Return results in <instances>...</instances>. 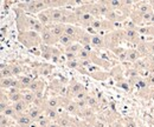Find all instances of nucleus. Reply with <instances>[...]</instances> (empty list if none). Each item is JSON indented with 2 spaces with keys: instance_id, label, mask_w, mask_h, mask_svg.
Segmentation results:
<instances>
[{
  "instance_id": "nucleus-24",
  "label": "nucleus",
  "mask_w": 154,
  "mask_h": 127,
  "mask_svg": "<svg viewBox=\"0 0 154 127\" xmlns=\"http://www.w3.org/2000/svg\"><path fill=\"white\" fill-rule=\"evenodd\" d=\"M43 111H44V113H45V115L51 120V121H57L58 118H59V113H58V111H56V109L54 108H50V107H44L43 108Z\"/></svg>"
},
{
  "instance_id": "nucleus-44",
  "label": "nucleus",
  "mask_w": 154,
  "mask_h": 127,
  "mask_svg": "<svg viewBox=\"0 0 154 127\" xmlns=\"http://www.w3.org/2000/svg\"><path fill=\"white\" fill-rule=\"evenodd\" d=\"M38 127H39V126H38Z\"/></svg>"
},
{
  "instance_id": "nucleus-23",
  "label": "nucleus",
  "mask_w": 154,
  "mask_h": 127,
  "mask_svg": "<svg viewBox=\"0 0 154 127\" xmlns=\"http://www.w3.org/2000/svg\"><path fill=\"white\" fill-rule=\"evenodd\" d=\"M10 67H11V71L13 73V76H14V78H16V76L18 78L20 75H23L24 72H25L24 66L18 64V62H11V64H10Z\"/></svg>"
},
{
  "instance_id": "nucleus-12",
  "label": "nucleus",
  "mask_w": 154,
  "mask_h": 127,
  "mask_svg": "<svg viewBox=\"0 0 154 127\" xmlns=\"http://www.w3.org/2000/svg\"><path fill=\"white\" fill-rule=\"evenodd\" d=\"M91 47L94 48H106V39L103 34L93 33L91 36Z\"/></svg>"
},
{
  "instance_id": "nucleus-18",
  "label": "nucleus",
  "mask_w": 154,
  "mask_h": 127,
  "mask_svg": "<svg viewBox=\"0 0 154 127\" xmlns=\"http://www.w3.org/2000/svg\"><path fill=\"white\" fill-rule=\"evenodd\" d=\"M36 73L39 75H50L54 71V65L49 64H36Z\"/></svg>"
},
{
  "instance_id": "nucleus-3",
  "label": "nucleus",
  "mask_w": 154,
  "mask_h": 127,
  "mask_svg": "<svg viewBox=\"0 0 154 127\" xmlns=\"http://www.w3.org/2000/svg\"><path fill=\"white\" fill-rule=\"evenodd\" d=\"M89 30H93V33H98V34L109 33V32L116 30V22H113L106 18L96 19L95 22L93 24L91 28H89ZM89 30H87V31H89Z\"/></svg>"
},
{
  "instance_id": "nucleus-41",
  "label": "nucleus",
  "mask_w": 154,
  "mask_h": 127,
  "mask_svg": "<svg viewBox=\"0 0 154 127\" xmlns=\"http://www.w3.org/2000/svg\"><path fill=\"white\" fill-rule=\"evenodd\" d=\"M112 127H123V126H122V124H121V123H119V121H115V123H113Z\"/></svg>"
},
{
  "instance_id": "nucleus-11",
  "label": "nucleus",
  "mask_w": 154,
  "mask_h": 127,
  "mask_svg": "<svg viewBox=\"0 0 154 127\" xmlns=\"http://www.w3.org/2000/svg\"><path fill=\"white\" fill-rule=\"evenodd\" d=\"M45 81L44 80H40V79H33V81L31 82V85L29 86V91L33 92L36 94H39V93H43L44 90H45Z\"/></svg>"
},
{
  "instance_id": "nucleus-5",
  "label": "nucleus",
  "mask_w": 154,
  "mask_h": 127,
  "mask_svg": "<svg viewBox=\"0 0 154 127\" xmlns=\"http://www.w3.org/2000/svg\"><path fill=\"white\" fill-rule=\"evenodd\" d=\"M74 11H75L76 17H77V26H79V27H82V28H84V30L91 28V26H93V24L95 22L96 19L94 18L91 14L78 10L77 6L74 8Z\"/></svg>"
},
{
  "instance_id": "nucleus-28",
  "label": "nucleus",
  "mask_w": 154,
  "mask_h": 127,
  "mask_svg": "<svg viewBox=\"0 0 154 127\" xmlns=\"http://www.w3.org/2000/svg\"><path fill=\"white\" fill-rule=\"evenodd\" d=\"M87 106L88 107H90L91 109H97L98 108V105H100V101H98V99H97L95 95H93V94H90L89 93V95L87 97Z\"/></svg>"
},
{
  "instance_id": "nucleus-9",
  "label": "nucleus",
  "mask_w": 154,
  "mask_h": 127,
  "mask_svg": "<svg viewBox=\"0 0 154 127\" xmlns=\"http://www.w3.org/2000/svg\"><path fill=\"white\" fill-rule=\"evenodd\" d=\"M88 74L91 76V78H94V79H96V80H107L109 76H110V72H106V71H103V70H101L100 67H97V66H91V67H89L88 68Z\"/></svg>"
},
{
  "instance_id": "nucleus-39",
  "label": "nucleus",
  "mask_w": 154,
  "mask_h": 127,
  "mask_svg": "<svg viewBox=\"0 0 154 127\" xmlns=\"http://www.w3.org/2000/svg\"><path fill=\"white\" fill-rule=\"evenodd\" d=\"M146 79V81H147V84L149 85V86H154V74H149L147 78H145Z\"/></svg>"
},
{
  "instance_id": "nucleus-2",
  "label": "nucleus",
  "mask_w": 154,
  "mask_h": 127,
  "mask_svg": "<svg viewBox=\"0 0 154 127\" xmlns=\"http://www.w3.org/2000/svg\"><path fill=\"white\" fill-rule=\"evenodd\" d=\"M153 7L151 5V2H146V1H142V2H139V4H135L133 10H132V13L129 16V20L136 25L137 27H141L142 26V20L145 18L146 14L153 12Z\"/></svg>"
},
{
  "instance_id": "nucleus-19",
  "label": "nucleus",
  "mask_w": 154,
  "mask_h": 127,
  "mask_svg": "<svg viewBox=\"0 0 154 127\" xmlns=\"http://www.w3.org/2000/svg\"><path fill=\"white\" fill-rule=\"evenodd\" d=\"M54 47L55 46H46V45H42L40 48V56L44 58L48 61L52 60V54H54Z\"/></svg>"
},
{
  "instance_id": "nucleus-15",
  "label": "nucleus",
  "mask_w": 154,
  "mask_h": 127,
  "mask_svg": "<svg viewBox=\"0 0 154 127\" xmlns=\"http://www.w3.org/2000/svg\"><path fill=\"white\" fill-rule=\"evenodd\" d=\"M36 17H37V19H38L39 21H40L45 27H48V26H50V25L54 24V22H52V19H51L50 10H46V11L40 12V13H38Z\"/></svg>"
},
{
  "instance_id": "nucleus-8",
  "label": "nucleus",
  "mask_w": 154,
  "mask_h": 127,
  "mask_svg": "<svg viewBox=\"0 0 154 127\" xmlns=\"http://www.w3.org/2000/svg\"><path fill=\"white\" fill-rule=\"evenodd\" d=\"M84 32H85V30L77 25H65V34L70 36L76 42L79 41L81 36H83Z\"/></svg>"
},
{
  "instance_id": "nucleus-1",
  "label": "nucleus",
  "mask_w": 154,
  "mask_h": 127,
  "mask_svg": "<svg viewBox=\"0 0 154 127\" xmlns=\"http://www.w3.org/2000/svg\"><path fill=\"white\" fill-rule=\"evenodd\" d=\"M17 39L25 48H27V51L32 50V48H39L43 45L40 34L35 32V31L18 32Z\"/></svg>"
},
{
  "instance_id": "nucleus-16",
  "label": "nucleus",
  "mask_w": 154,
  "mask_h": 127,
  "mask_svg": "<svg viewBox=\"0 0 154 127\" xmlns=\"http://www.w3.org/2000/svg\"><path fill=\"white\" fill-rule=\"evenodd\" d=\"M16 123H17V125L19 127H31V125H32L35 121L29 117L27 113H23V114H19V115H18Z\"/></svg>"
},
{
  "instance_id": "nucleus-34",
  "label": "nucleus",
  "mask_w": 154,
  "mask_h": 127,
  "mask_svg": "<svg viewBox=\"0 0 154 127\" xmlns=\"http://www.w3.org/2000/svg\"><path fill=\"white\" fill-rule=\"evenodd\" d=\"M35 123H37L38 124L39 127H48L50 124H51V120L45 115V113H43L40 117H39L38 119L35 121Z\"/></svg>"
},
{
  "instance_id": "nucleus-29",
  "label": "nucleus",
  "mask_w": 154,
  "mask_h": 127,
  "mask_svg": "<svg viewBox=\"0 0 154 127\" xmlns=\"http://www.w3.org/2000/svg\"><path fill=\"white\" fill-rule=\"evenodd\" d=\"M74 42H76L70 36H68V34H63V36L59 38V41H58V45H60V46H63L64 48L65 47H68V46H70V45H72Z\"/></svg>"
},
{
  "instance_id": "nucleus-35",
  "label": "nucleus",
  "mask_w": 154,
  "mask_h": 127,
  "mask_svg": "<svg viewBox=\"0 0 154 127\" xmlns=\"http://www.w3.org/2000/svg\"><path fill=\"white\" fill-rule=\"evenodd\" d=\"M7 95H8V100L11 104H16V102L23 100V91L17 92V93H11V94L7 93Z\"/></svg>"
},
{
  "instance_id": "nucleus-6",
  "label": "nucleus",
  "mask_w": 154,
  "mask_h": 127,
  "mask_svg": "<svg viewBox=\"0 0 154 127\" xmlns=\"http://www.w3.org/2000/svg\"><path fill=\"white\" fill-rule=\"evenodd\" d=\"M30 14H26L25 12L16 8V26L18 32H25V31H31V25H30Z\"/></svg>"
},
{
  "instance_id": "nucleus-17",
  "label": "nucleus",
  "mask_w": 154,
  "mask_h": 127,
  "mask_svg": "<svg viewBox=\"0 0 154 127\" xmlns=\"http://www.w3.org/2000/svg\"><path fill=\"white\" fill-rule=\"evenodd\" d=\"M142 58V55L140 54V52L135 48V47H131L128 48V53H127V62H129L131 65H134L136 61H139Z\"/></svg>"
},
{
  "instance_id": "nucleus-4",
  "label": "nucleus",
  "mask_w": 154,
  "mask_h": 127,
  "mask_svg": "<svg viewBox=\"0 0 154 127\" xmlns=\"http://www.w3.org/2000/svg\"><path fill=\"white\" fill-rule=\"evenodd\" d=\"M104 39H106V48H108L109 51L115 48V47H119L120 44L122 41H125L123 39V28H116L114 31L107 33L104 36Z\"/></svg>"
},
{
  "instance_id": "nucleus-25",
  "label": "nucleus",
  "mask_w": 154,
  "mask_h": 127,
  "mask_svg": "<svg viewBox=\"0 0 154 127\" xmlns=\"http://www.w3.org/2000/svg\"><path fill=\"white\" fill-rule=\"evenodd\" d=\"M12 106L14 107L16 112H17L18 114L26 113V112H27V109L30 108V105H29V104H26L24 100H21V101H18V102H16V104H12Z\"/></svg>"
},
{
  "instance_id": "nucleus-33",
  "label": "nucleus",
  "mask_w": 154,
  "mask_h": 127,
  "mask_svg": "<svg viewBox=\"0 0 154 127\" xmlns=\"http://www.w3.org/2000/svg\"><path fill=\"white\" fill-rule=\"evenodd\" d=\"M13 80H14V78H5V79H1V78H0V86H1V90H4V91L10 90V88L12 87Z\"/></svg>"
},
{
  "instance_id": "nucleus-38",
  "label": "nucleus",
  "mask_w": 154,
  "mask_h": 127,
  "mask_svg": "<svg viewBox=\"0 0 154 127\" xmlns=\"http://www.w3.org/2000/svg\"><path fill=\"white\" fill-rule=\"evenodd\" d=\"M123 125H125V127H137V125H136V123L134 121L133 118H126Z\"/></svg>"
},
{
  "instance_id": "nucleus-20",
  "label": "nucleus",
  "mask_w": 154,
  "mask_h": 127,
  "mask_svg": "<svg viewBox=\"0 0 154 127\" xmlns=\"http://www.w3.org/2000/svg\"><path fill=\"white\" fill-rule=\"evenodd\" d=\"M64 111H65L68 114H70V115H78L81 109L77 106L76 101L70 99V100L66 102V105H65V107H64Z\"/></svg>"
},
{
  "instance_id": "nucleus-43",
  "label": "nucleus",
  "mask_w": 154,
  "mask_h": 127,
  "mask_svg": "<svg viewBox=\"0 0 154 127\" xmlns=\"http://www.w3.org/2000/svg\"><path fill=\"white\" fill-rule=\"evenodd\" d=\"M151 2V5H152V7H153V10H154V1H149ZM154 24V12H153V18H152V21H151V24L149 25H153Z\"/></svg>"
},
{
  "instance_id": "nucleus-36",
  "label": "nucleus",
  "mask_w": 154,
  "mask_h": 127,
  "mask_svg": "<svg viewBox=\"0 0 154 127\" xmlns=\"http://www.w3.org/2000/svg\"><path fill=\"white\" fill-rule=\"evenodd\" d=\"M116 85H117L120 88H122V90H125V91H127V92H131V90H132V86H131V84L128 82V80L120 81V82H117Z\"/></svg>"
},
{
  "instance_id": "nucleus-10",
  "label": "nucleus",
  "mask_w": 154,
  "mask_h": 127,
  "mask_svg": "<svg viewBox=\"0 0 154 127\" xmlns=\"http://www.w3.org/2000/svg\"><path fill=\"white\" fill-rule=\"evenodd\" d=\"M40 36H42L43 45H46V46H57L58 45L59 39L54 36L46 27H45V30L40 33Z\"/></svg>"
},
{
  "instance_id": "nucleus-27",
  "label": "nucleus",
  "mask_w": 154,
  "mask_h": 127,
  "mask_svg": "<svg viewBox=\"0 0 154 127\" xmlns=\"http://www.w3.org/2000/svg\"><path fill=\"white\" fill-rule=\"evenodd\" d=\"M91 55H93V52H91V51H89V50H87V48L83 47V48L78 52L77 59H78L79 61H88V60L91 59Z\"/></svg>"
},
{
  "instance_id": "nucleus-31",
  "label": "nucleus",
  "mask_w": 154,
  "mask_h": 127,
  "mask_svg": "<svg viewBox=\"0 0 154 127\" xmlns=\"http://www.w3.org/2000/svg\"><path fill=\"white\" fill-rule=\"evenodd\" d=\"M1 114L6 115L7 118H10V119H12V120H14V121L17 120V118H18V115H19V114L16 112V109H14V107H13L12 105H10V106L5 109V111H4Z\"/></svg>"
},
{
  "instance_id": "nucleus-37",
  "label": "nucleus",
  "mask_w": 154,
  "mask_h": 127,
  "mask_svg": "<svg viewBox=\"0 0 154 127\" xmlns=\"http://www.w3.org/2000/svg\"><path fill=\"white\" fill-rule=\"evenodd\" d=\"M11 126V119L7 118L6 115L1 114L0 117V127H10Z\"/></svg>"
},
{
  "instance_id": "nucleus-13",
  "label": "nucleus",
  "mask_w": 154,
  "mask_h": 127,
  "mask_svg": "<svg viewBox=\"0 0 154 127\" xmlns=\"http://www.w3.org/2000/svg\"><path fill=\"white\" fill-rule=\"evenodd\" d=\"M110 52L115 55L120 62H127V53H128V48L122 47V46H119V47H115V48L110 50Z\"/></svg>"
},
{
  "instance_id": "nucleus-40",
  "label": "nucleus",
  "mask_w": 154,
  "mask_h": 127,
  "mask_svg": "<svg viewBox=\"0 0 154 127\" xmlns=\"http://www.w3.org/2000/svg\"><path fill=\"white\" fill-rule=\"evenodd\" d=\"M147 60H148V62L151 64V65H154V53L153 54H149L147 58H146Z\"/></svg>"
},
{
  "instance_id": "nucleus-42",
  "label": "nucleus",
  "mask_w": 154,
  "mask_h": 127,
  "mask_svg": "<svg viewBox=\"0 0 154 127\" xmlns=\"http://www.w3.org/2000/svg\"><path fill=\"white\" fill-rule=\"evenodd\" d=\"M48 127H60V126L58 125L56 121H51V124H50V125H49Z\"/></svg>"
},
{
  "instance_id": "nucleus-26",
  "label": "nucleus",
  "mask_w": 154,
  "mask_h": 127,
  "mask_svg": "<svg viewBox=\"0 0 154 127\" xmlns=\"http://www.w3.org/2000/svg\"><path fill=\"white\" fill-rule=\"evenodd\" d=\"M23 100H24L26 104H29V105L33 104L35 100H36V93L29 91V90H24V91H23Z\"/></svg>"
},
{
  "instance_id": "nucleus-32",
  "label": "nucleus",
  "mask_w": 154,
  "mask_h": 127,
  "mask_svg": "<svg viewBox=\"0 0 154 127\" xmlns=\"http://www.w3.org/2000/svg\"><path fill=\"white\" fill-rule=\"evenodd\" d=\"M82 48H83V46H82L79 42H74L72 45H70V46H68V47L63 48V51H64V52H70V53L78 54V52H79Z\"/></svg>"
},
{
  "instance_id": "nucleus-14",
  "label": "nucleus",
  "mask_w": 154,
  "mask_h": 127,
  "mask_svg": "<svg viewBox=\"0 0 154 127\" xmlns=\"http://www.w3.org/2000/svg\"><path fill=\"white\" fill-rule=\"evenodd\" d=\"M46 28L58 39L65 33V25L64 24H52V25L48 26Z\"/></svg>"
},
{
  "instance_id": "nucleus-7",
  "label": "nucleus",
  "mask_w": 154,
  "mask_h": 127,
  "mask_svg": "<svg viewBox=\"0 0 154 127\" xmlns=\"http://www.w3.org/2000/svg\"><path fill=\"white\" fill-rule=\"evenodd\" d=\"M85 91V87L82 82L77 81L76 79L70 80L69 85H68V98H70L71 100H74V98L76 97L78 93Z\"/></svg>"
},
{
  "instance_id": "nucleus-30",
  "label": "nucleus",
  "mask_w": 154,
  "mask_h": 127,
  "mask_svg": "<svg viewBox=\"0 0 154 127\" xmlns=\"http://www.w3.org/2000/svg\"><path fill=\"white\" fill-rule=\"evenodd\" d=\"M0 74H1V79H5V78H14V76H13V73L11 71L10 64H6V65L2 64V65H1Z\"/></svg>"
},
{
  "instance_id": "nucleus-22",
  "label": "nucleus",
  "mask_w": 154,
  "mask_h": 127,
  "mask_svg": "<svg viewBox=\"0 0 154 127\" xmlns=\"http://www.w3.org/2000/svg\"><path fill=\"white\" fill-rule=\"evenodd\" d=\"M26 113L29 114V117H30L33 121H36L39 117L44 113V111L40 108V107H38V106H36V105H32V106H30V108L27 109Z\"/></svg>"
},
{
  "instance_id": "nucleus-21",
  "label": "nucleus",
  "mask_w": 154,
  "mask_h": 127,
  "mask_svg": "<svg viewBox=\"0 0 154 127\" xmlns=\"http://www.w3.org/2000/svg\"><path fill=\"white\" fill-rule=\"evenodd\" d=\"M137 32L140 33V36H145V38H154V24L153 25H148V26H142V27H137Z\"/></svg>"
}]
</instances>
